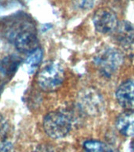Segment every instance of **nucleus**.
Wrapping results in <instances>:
<instances>
[{
    "instance_id": "nucleus-9",
    "label": "nucleus",
    "mask_w": 134,
    "mask_h": 152,
    "mask_svg": "<svg viewBox=\"0 0 134 152\" xmlns=\"http://www.w3.org/2000/svg\"><path fill=\"white\" fill-rule=\"evenodd\" d=\"M116 127L121 134L127 137H134V112L129 110L120 114L116 121Z\"/></svg>"
},
{
    "instance_id": "nucleus-14",
    "label": "nucleus",
    "mask_w": 134,
    "mask_h": 152,
    "mask_svg": "<svg viewBox=\"0 0 134 152\" xmlns=\"http://www.w3.org/2000/svg\"><path fill=\"white\" fill-rule=\"evenodd\" d=\"M9 131V124L5 118L0 115V141L5 140V137Z\"/></svg>"
},
{
    "instance_id": "nucleus-13",
    "label": "nucleus",
    "mask_w": 134,
    "mask_h": 152,
    "mask_svg": "<svg viewBox=\"0 0 134 152\" xmlns=\"http://www.w3.org/2000/svg\"><path fill=\"white\" fill-rule=\"evenodd\" d=\"M97 0H72L76 9L80 10H88L96 3Z\"/></svg>"
},
{
    "instance_id": "nucleus-5",
    "label": "nucleus",
    "mask_w": 134,
    "mask_h": 152,
    "mask_svg": "<svg viewBox=\"0 0 134 152\" xmlns=\"http://www.w3.org/2000/svg\"><path fill=\"white\" fill-rule=\"evenodd\" d=\"M77 101L79 109L88 116H99L106 107L104 97L94 88H86L81 90Z\"/></svg>"
},
{
    "instance_id": "nucleus-12",
    "label": "nucleus",
    "mask_w": 134,
    "mask_h": 152,
    "mask_svg": "<svg viewBox=\"0 0 134 152\" xmlns=\"http://www.w3.org/2000/svg\"><path fill=\"white\" fill-rule=\"evenodd\" d=\"M83 147L87 152H106L107 150L106 144L99 140H87Z\"/></svg>"
},
{
    "instance_id": "nucleus-10",
    "label": "nucleus",
    "mask_w": 134,
    "mask_h": 152,
    "mask_svg": "<svg viewBox=\"0 0 134 152\" xmlns=\"http://www.w3.org/2000/svg\"><path fill=\"white\" fill-rule=\"evenodd\" d=\"M21 64V59L16 56H8L4 57L0 61V72L2 75L10 77L16 72L19 65Z\"/></svg>"
},
{
    "instance_id": "nucleus-6",
    "label": "nucleus",
    "mask_w": 134,
    "mask_h": 152,
    "mask_svg": "<svg viewBox=\"0 0 134 152\" xmlns=\"http://www.w3.org/2000/svg\"><path fill=\"white\" fill-rule=\"evenodd\" d=\"M92 21L96 30L102 34H112L119 23L114 12L106 8L96 10Z\"/></svg>"
},
{
    "instance_id": "nucleus-11",
    "label": "nucleus",
    "mask_w": 134,
    "mask_h": 152,
    "mask_svg": "<svg viewBox=\"0 0 134 152\" xmlns=\"http://www.w3.org/2000/svg\"><path fill=\"white\" fill-rule=\"evenodd\" d=\"M43 59V51L40 48H36L35 51L28 55L25 62L26 71L29 75H33L37 70Z\"/></svg>"
},
{
    "instance_id": "nucleus-17",
    "label": "nucleus",
    "mask_w": 134,
    "mask_h": 152,
    "mask_svg": "<svg viewBox=\"0 0 134 152\" xmlns=\"http://www.w3.org/2000/svg\"><path fill=\"white\" fill-rule=\"evenodd\" d=\"M132 151H133V152H134V141L133 142V143H132Z\"/></svg>"
},
{
    "instance_id": "nucleus-7",
    "label": "nucleus",
    "mask_w": 134,
    "mask_h": 152,
    "mask_svg": "<svg viewBox=\"0 0 134 152\" xmlns=\"http://www.w3.org/2000/svg\"><path fill=\"white\" fill-rule=\"evenodd\" d=\"M116 98L122 107L134 110V78L126 80L118 86Z\"/></svg>"
},
{
    "instance_id": "nucleus-8",
    "label": "nucleus",
    "mask_w": 134,
    "mask_h": 152,
    "mask_svg": "<svg viewBox=\"0 0 134 152\" xmlns=\"http://www.w3.org/2000/svg\"><path fill=\"white\" fill-rule=\"evenodd\" d=\"M112 34L116 42L120 45L130 46L134 43V26L130 21L119 22Z\"/></svg>"
},
{
    "instance_id": "nucleus-3",
    "label": "nucleus",
    "mask_w": 134,
    "mask_h": 152,
    "mask_svg": "<svg viewBox=\"0 0 134 152\" xmlns=\"http://www.w3.org/2000/svg\"><path fill=\"white\" fill-rule=\"evenodd\" d=\"M65 78L63 66L57 61L47 63L38 74V85L46 92L58 90Z\"/></svg>"
},
{
    "instance_id": "nucleus-16",
    "label": "nucleus",
    "mask_w": 134,
    "mask_h": 152,
    "mask_svg": "<svg viewBox=\"0 0 134 152\" xmlns=\"http://www.w3.org/2000/svg\"><path fill=\"white\" fill-rule=\"evenodd\" d=\"M35 152H58L54 147L50 146V145H40V147H37V149L35 150ZM61 152H66V151H61Z\"/></svg>"
},
{
    "instance_id": "nucleus-15",
    "label": "nucleus",
    "mask_w": 134,
    "mask_h": 152,
    "mask_svg": "<svg viewBox=\"0 0 134 152\" xmlns=\"http://www.w3.org/2000/svg\"><path fill=\"white\" fill-rule=\"evenodd\" d=\"M0 152H14V146L7 140L0 141Z\"/></svg>"
},
{
    "instance_id": "nucleus-1",
    "label": "nucleus",
    "mask_w": 134,
    "mask_h": 152,
    "mask_svg": "<svg viewBox=\"0 0 134 152\" xmlns=\"http://www.w3.org/2000/svg\"><path fill=\"white\" fill-rule=\"evenodd\" d=\"M73 121V117L68 112L54 111L45 116L43 125L49 137L62 139L70 132Z\"/></svg>"
},
{
    "instance_id": "nucleus-4",
    "label": "nucleus",
    "mask_w": 134,
    "mask_h": 152,
    "mask_svg": "<svg viewBox=\"0 0 134 152\" xmlns=\"http://www.w3.org/2000/svg\"><path fill=\"white\" fill-rule=\"evenodd\" d=\"M99 71L106 77H111L123 63V56L114 48H106L99 51L93 59Z\"/></svg>"
},
{
    "instance_id": "nucleus-2",
    "label": "nucleus",
    "mask_w": 134,
    "mask_h": 152,
    "mask_svg": "<svg viewBox=\"0 0 134 152\" xmlns=\"http://www.w3.org/2000/svg\"><path fill=\"white\" fill-rule=\"evenodd\" d=\"M8 38L14 43L20 52L31 53L38 48V39L35 27L28 22H24L20 26L9 32Z\"/></svg>"
}]
</instances>
